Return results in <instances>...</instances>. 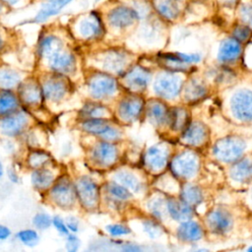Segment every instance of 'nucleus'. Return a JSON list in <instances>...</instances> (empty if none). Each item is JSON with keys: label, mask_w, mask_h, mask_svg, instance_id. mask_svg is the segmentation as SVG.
Here are the masks:
<instances>
[{"label": "nucleus", "mask_w": 252, "mask_h": 252, "mask_svg": "<svg viewBox=\"0 0 252 252\" xmlns=\"http://www.w3.org/2000/svg\"><path fill=\"white\" fill-rule=\"evenodd\" d=\"M248 151V140L238 135L219 139L212 147V156L220 162L231 164L244 157Z\"/></svg>", "instance_id": "f257e3e1"}, {"label": "nucleus", "mask_w": 252, "mask_h": 252, "mask_svg": "<svg viewBox=\"0 0 252 252\" xmlns=\"http://www.w3.org/2000/svg\"><path fill=\"white\" fill-rule=\"evenodd\" d=\"M172 175L182 181H191L200 170V158L192 150H184L176 154L169 162Z\"/></svg>", "instance_id": "f03ea898"}, {"label": "nucleus", "mask_w": 252, "mask_h": 252, "mask_svg": "<svg viewBox=\"0 0 252 252\" xmlns=\"http://www.w3.org/2000/svg\"><path fill=\"white\" fill-rule=\"evenodd\" d=\"M184 82L181 72L164 70L155 78L153 90L158 96L172 100L180 95Z\"/></svg>", "instance_id": "7ed1b4c3"}, {"label": "nucleus", "mask_w": 252, "mask_h": 252, "mask_svg": "<svg viewBox=\"0 0 252 252\" xmlns=\"http://www.w3.org/2000/svg\"><path fill=\"white\" fill-rule=\"evenodd\" d=\"M228 109L231 117L240 123H252V90L236 89L228 99Z\"/></svg>", "instance_id": "20e7f679"}, {"label": "nucleus", "mask_w": 252, "mask_h": 252, "mask_svg": "<svg viewBox=\"0 0 252 252\" xmlns=\"http://www.w3.org/2000/svg\"><path fill=\"white\" fill-rule=\"evenodd\" d=\"M206 228L213 234L222 236L228 234L234 226V217L224 207H215L204 218Z\"/></svg>", "instance_id": "39448f33"}, {"label": "nucleus", "mask_w": 252, "mask_h": 252, "mask_svg": "<svg viewBox=\"0 0 252 252\" xmlns=\"http://www.w3.org/2000/svg\"><path fill=\"white\" fill-rule=\"evenodd\" d=\"M75 190L82 206L88 210L96 208L99 201V188L95 181L89 176H82L77 180Z\"/></svg>", "instance_id": "423d86ee"}, {"label": "nucleus", "mask_w": 252, "mask_h": 252, "mask_svg": "<svg viewBox=\"0 0 252 252\" xmlns=\"http://www.w3.org/2000/svg\"><path fill=\"white\" fill-rule=\"evenodd\" d=\"M209 137V129L203 122L190 121L181 132L180 141L188 147L201 148L207 144Z\"/></svg>", "instance_id": "0eeeda50"}, {"label": "nucleus", "mask_w": 252, "mask_h": 252, "mask_svg": "<svg viewBox=\"0 0 252 252\" xmlns=\"http://www.w3.org/2000/svg\"><path fill=\"white\" fill-rule=\"evenodd\" d=\"M169 149L167 146L158 144L150 147L144 156L145 166L154 173H159L168 164Z\"/></svg>", "instance_id": "6e6552de"}, {"label": "nucleus", "mask_w": 252, "mask_h": 252, "mask_svg": "<svg viewBox=\"0 0 252 252\" xmlns=\"http://www.w3.org/2000/svg\"><path fill=\"white\" fill-rule=\"evenodd\" d=\"M89 90L94 98H104L112 95L117 90V82L107 74L99 73L93 76L89 82Z\"/></svg>", "instance_id": "1a4fd4ad"}, {"label": "nucleus", "mask_w": 252, "mask_h": 252, "mask_svg": "<svg viewBox=\"0 0 252 252\" xmlns=\"http://www.w3.org/2000/svg\"><path fill=\"white\" fill-rule=\"evenodd\" d=\"M229 165L228 177L231 182L238 185L252 183V155L246 154Z\"/></svg>", "instance_id": "9d476101"}, {"label": "nucleus", "mask_w": 252, "mask_h": 252, "mask_svg": "<svg viewBox=\"0 0 252 252\" xmlns=\"http://www.w3.org/2000/svg\"><path fill=\"white\" fill-rule=\"evenodd\" d=\"M50 195L53 201L61 208H70L76 200L75 185L67 179L57 181L50 190Z\"/></svg>", "instance_id": "9b49d317"}, {"label": "nucleus", "mask_w": 252, "mask_h": 252, "mask_svg": "<svg viewBox=\"0 0 252 252\" xmlns=\"http://www.w3.org/2000/svg\"><path fill=\"white\" fill-rule=\"evenodd\" d=\"M144 101L138 95H128L124 97L118 105V115L125 122L137 120L143 112Z\"/></svg>", "instance_id": "f8f14e48"}, {"label": "nucleus", "mask_w": 252, "mask_h": 252, "mask_svg": "<svg viewBox=\"0 0 252 252\" xmlns=\"http://www.w3.org/2000/svg\"><path fill=\"white\" fill-rule=\"evenodd\" d=\"M28 124V117L24 112H11L0 118V132L5 136H17L23 132Z\"/></svg>", "instance_id": "ddd939ff"}, {"label": "nucleus", "mask_w": 252, "mask_h": 252, "mask_svg": "<svg viewBox=\"0 0 252 252\" xmlns=\"http://www.w3.org/2000/svg\"><path fill=\"white\" fill-rule=\"evenodd\" d=\"M152 78L151 72L141 66H135L127 71L123 77L126 87L135 92L145 90Z\"/></svg>", "instance_id": "4468645a"}, {"label": "nucleus", "mask_w": 252, "mask_h": 252, "mask_svg": "<svg viewBox=\"0 0 252 252\" xmlns=\"http://www.w3.org/2000/svg\"><path fill=\"white\" fill-rule=\"evenodd\" d=\"M205 235V228L196 220H188L179 222L176 228V236L182 242L193 243L203 239Z\"/></svg>", "instance_id": "2eb2a0df"}, {"label": "nucleus", "mask_w": 252, "mask_h": 252, "mask_svg": "<svg viewBox=\"0 0 252 252\" xmlns=\"http://www.w3.org/2000/svg\"><path fill=\"white\" fill-rule=\"evenodd\" d=\"M241 53V42L235 38H226L220 42L217 58L221 64L230 65L235 63L240 58Z\"/></svg>", "instance_id": "dca6fc26"}, {"label": "nucleus", "mask_w": 252, "mask_h": 252, "mask_svg": "<svg viewBox=\"0 0 252 252\" xmlns=\"http://www.w3.org/2000/svg\"><path fill=\"white\" fill-rule=\"evenodd\" d=\"M166 212L171 220L178 222L191 220L194 217V208L175 197L166 199Z\"/></svg>", "instance_id": "f3484780"}, {"label": "nucleus", "mask_w": 252, "mask_h": 252, "mask_svg": "<svg viewBox=\"0 0 252 252\" xmlns=\"http://www.w3.org/2000/svg\"><path fill=\"white\" fill-rule=\"evenodd\" d=\"M182 92L187 103H195L207 95L208 87L202 79L192 77L184 82Z\"/></svg>", "instance_id": "a211bd4d"}, {"label": "nucleus", "mask_w": 252, "mask_h": 252, "mask_svg": "<svg viewBox=\"0 0 252 252\" xmlns=\"http://www.w3.org/2000/svg\"><path fill=\"white\" fill-rule=\"evenodd\" d=\"M49 68L59 74H71L75 71L76 61L72 54L60 50L48 58Z\"/></svg>", "instance_id": "6ab92c4d"}, {"label": "nucleus", "mask_w": 252, "mask_h": 252, "mask_svg": "<svg viewBox=\"0 0 252 252\" xmlns=\"http://www.w3.org/2000/svg\"><path fill=\"white\" fill-rule=\"evenodd\" d=\"M93 158L98 164L109 166L116 161L118 158V151L113 144L108 141H103L94 148Z\"/></svg>", "instance_id": "aec40b11"}, {"label": "nucleus", "mask_w": 252, "mask_h": 252, "mask_svg": "<svg viewBox=\"0 0 252 252\" xmlns=\"http://www.w3.org/2000/svg\"><path fill=\"white\" fill-rule=\"evenodd\" d=\"M147 116L149 120L157 127L168 126L169 108L165 103L159 100H153L147 105Z\"/></svg>", "instance_id": "412c9836"}, {"label": "nucleus", "mask_w": 252, "mask_h": 252, "mask_svg": "<svg viewBox=\"0 0 252 252\" xmlns=\"http://www.w3.org/2000/svg\"><path fill=\"white\" fill-rule=\"evenodd\" d=\"M138 19V13L132 8L120 6L114 8L108 15V21L112 27L126 28Z\"/></svg>", "instance_id": "4be33fe9"}, {"label": "nucleus", "mask_w": 252, "mask_h": 252, "mask_svg": "<svg viewBox=\"0 0 252 252\" xmlns=\"http://www.w3.org/2000/svg\"><path fill=\"white\" fill-rule=\"evenodd\" d=\"M179 198L192 208H195L204 202L205 194L199 185L191 181H184L179 189Z\"/></svg>", "instance_id": "5701e85b"}, {"label": "nucleus", "mask_w": 252, "mask_h": 252, "mask_svg": "<svg viewBox=\"0 0 252 252\" xmlns=\"http://www.w3.org/2000/svg\"><path fill=\"white\" fill-rule=\"evenodd\" d=\"M42 94L51 101L61 100L67 93V83L61 78H50L42 85Z\"/></svg>", "instance_id": "b1692460"}, {"label": "nucleus", "mask_w": 252, "mask_h": 252, "mask_svg": "<svg viewBox=\"0 0 252 252\" xmlns=\"http://www.w3.org/2000/svg\"><path fill=\"white\" fill-rule=\"evenodd\" d=\"M189 122V113L184 107L175 106L169 109L168 126L172 131L182 132Z\"/></svg>", "instance_id": "393cba45"}, {"label": "nucleus", "mask_w": 252, "mask_h": 252, "mask_svg": "<svg viewBox=\"0 0 252 252\" xmlns=\"http://www.w3.org/2000/svg\"><path fill=\"white\" fill-rule=\"evenodd\" d=\"M127 64L126 56L118 51H111L105 54L102 60L103 69L112 73H122Z\"/></svg>", "instance_id": "a878e982"}, {"label": "nucleus", "mask_w": 252, "mask_h": 252, "mask_svg": "<svg viewBox=\"0 0 252 252\" xmlns=\"http://www.w3.org/2000/svg\"><path fill=\"white\" fill-rule=\"evenodd\" d=\"M19 94L22 100L27 104H36L39 102L42 94V90L40 88L32 83H25L19 85Z\"/></svg>", "instance_id": "bb28decb"}, {"label": "nucleus", "mask_w": 252, "mask_h": 252, "mask_svg": "<svg viewBox=\"0 0 252 252\" xmlns=\"http://www.w3.org/2000/svg\"><path fill=\"white\" fill-rule=\"evenodd\" d=\"M115 179L131 192L140 193L143 190V182L138 178L137 175L128 170H120L116 172Z\"/></svg>", "instance_id": "cd10ccee"}, {"label": "nucleus", "mask_w": 252, "mask_h": 252, "mask_svg": "<svg viewBox=\"0 0 252 252\" xmlns=\"http://www.w3.org/2000/svg\"><path fill=\"white\" fill-rule=\"evenodd\" d=\"M72 0H49L42 5V8L37 13L35 20L37 22L45 21L49 17H52L58 14L67 4Z\"/></svg>", "instance_id": "c85d7f7f"}, {"label": "nucleus", "mask_w": 252, "mask_h": 252, "mask_svg": "<svg viewBox=\"0 0 252 252\" xmlns=\"http://www.w3.org/2000/svg\"><path fill=\"white\" fill-rule=\"evenodd\" d=\"M110 126L111 125L107 123L106 118H89L84 119L81 123V127L85 132L100 137L106 133Z\"/></svg>", "instance_id": "c756f323"}, {"label": "nucleus", "mask_w": 252, "mask_h": 252, "mask_svg": "<svg viewBox=\"0 0 252 252\" xmlns=\"http://www.w3.org/2000/svg\"><path fill=\"white\" fill-rule=\"evenodd\" d=\"M32 184L38 190H44L51 186L54 181L53 173L46 168H36L32 174Z\"/></svg>", "instance_id": "7c9ffc66"}, {"label": "nucleus", "mask_w": 252, "mask_h": 252, "mask_svg": "<svg viewBox=\"0 0 252 252\" xmlns=\"http://www.w3.org/2000/svg\"><path fill=\"white\" fill-rule=\"evenodd\" d=\"M62 41L55 35H48L44 37L39 44V53L42 57L49 58L53 54L62 50Z\"/></svg>", "instance_id": "2f4dec72"}, {"label": "nucleus", "mask_w": 252, "mask_h": 252, "mask_svg": "<svg viewBox=\"0 0 252 252\" xmlns=\"http://www.w3.org/2000/svg\"><path fill=\"white\" fill-rule=\"evenodd\" d=\"M18 106L19 100L14 94L8 92L7 90L0 93V115L9 114L15 111Z\"/></svg>", "instance_id": "473e14b6"}, {"label": "nucleus", "mask_w": 252, "mask_h": 252, "mask_svg": "<svg viewBox=\"0 0 252 252\" xmlns=\"http://www.w3.org/2000/svg\"><path fill=\"white\" fill-rule=\"evenodd\" d=\"M20 74L10 68L0 69V88L9 90L20 84Z\"/></svg>", "instance_id": "72a5a7b5"}, {"label": "nucleus", "mask_w": 252, "mask_h": 252, "mask_svg": "<svg viewBox=\"0 0 252 252\" xmlns=\"http://www.w3.org/2000/svg\"><path fill=\"white\" fill-rule=\"evenodd\" d=\"M82 115L84 119L89 118H105L107 116V108L100 103L88 102L86 103L82 110Z\"/></svg>", "instance_id": "f704fd0d"}, {"label": "nucleus", "mask_w": 252, "mask_h": 252, "mask_svg": "<svg viewBox=\"0 0 252 252\" xmlns=\"http://www.w3.org/2000/svg\"><path fill=\"white\" fill-rule=\"evenodd\" d=\"M156 6L159 14L168 20H172L178 15V7L174 0H156Z\"/></svg>", "instance_id": "c9c22d12"}, {"label": "nucleus", "mask_w": 252, "mask_h": 252, "mask_svg": "<svg viewBox=\"0 0 252 252\" xmlns=\"http://www.w3.org/2000/svg\"><path fill=\"white\" fill-rule=\"evenodd\" d=\"M106 190L111 197L120 201H126L130 199L132 195L129 189H127L125 186H123L117 181L108 182L106 185Z\"/></svg>", "instance_id": "e433bc0d"}, {"label": "nucleus", "mask_w": 252, "mask_h": 252, "mask_svg": "<svg viewBox=\"0 0 252 252\" xmlns=\"http://www.w3.org/2000/svg\"><path fill=\"white\" fill-rule=\"evenodd\" d=\"M79 32L82 36L87 37V38L94 37L99 34L100 27L96 21L91 20V19H86L80 23Z\"/></svg>", "instance_id": "4c0bfd02"}, {"label": "nucleus", "mask_w": 252, "mask_h": 252, "mask_svg": "<svg viewBox=\"0 0 252 252\" xmlns=\"http://www.w3.org/2000/svg\"><path fill=\"white\" fill-rule=\"evenodd\" d=\"M149 210L157 220H162L167 215L166 212V199L154 198L149 202Z\"/></svg>", "instance_id": "58836bf2"}, {"label": "nucleus", "mask_w": 252, "mask_h": 252, "mask_svg": "<svg viewBox=\"0 0 252 252\" xmlns=\"http://www.w3.org/2000/svg\"><path fill=\"white\" fill-rule=\"evenodd\" d=\"M18 239L27 246H34L39 240L38 233L34 229H23L17 233Z\"/></svg>", "instance_id": "ea45409f"}, {"label": "nucleus", "mask_w": 252, "mask_h": 252, "mask_svg": "<svg viewBox=\"0 0 252 252\" xmlns=\"http://www.w3.org/2000/svg\"><path fill=\"white\" fill-rule=\"evenodd\" d=\"M49 156L44 152H33L29 157V164L33 168H41L48 161Z\"/></svg>", "instance_id": "a19ab883"}, {"label": "nucleus", "mask_w": 252, "mask_h": 252, "mask_svg": "<svg viewBox=\"0 0 252 252\" xmlns=\"http://www.w3.org/2000/svg\"><path fill=\"white\" fill-rule=\"evenodd\" d=\"M143 228H144V231L151 238H158L162 233L161 226L155 220H144L143 221Z\"/></svg>", "instance_id": "79ce46f5"}, {"label": "nucleus", "mask_w": 252, "mask_h": 252, "mask_svg": "<svg viewBox=\"0 0 252 252\" xmlns=\"http://www.w3.org/2000/svg\"><path fill=\"white\" fill-rule=\"evenodd\" d=\"M52 223V219L45 213H37L32 218V224L38 229H47Z\"/></svg>", "instance_id": "37998d69"}, {"label": "nucleus", "mask_w": 252, "mask_h": 252, "mask_svg": "<svg viewBox=\"0 0 252 252\" xmlns=\"http://www.w3.org/2000/svg\"><path fill=\"white\" fill-rule=\"evenodd\" d=\"M232 35H233V38H235L239 42H245L251 36V29L249 28V26H244V25L236 26L232 32Z\"/></svg>", "instance_id": "c03bdc74"}, {"label": "nucleus", "mask_w": 252, "mask_h": 252, "mask_svg": "<svg viewBox=\"0 0 252 252\" xmlns=\"http://www.w3.org/2000/svg\"><path fill=\"white\" fill-rule=\"evenodd\" d=\"M106 231L113 237L116 236H122V235H126L129 234L131 232V229L124 225V224H120V223H112V224H108L105 227Z\"/></svg>", "instance_id": "a18cd8bd"}, {"label": "nucleus", "mask_w": 252, "mask_h": 252, "mask_svg": "<svg viewBox=\"0 0 252 252\" xmlns=\"http://www.w3.org/2000/svg\"><path fill=\"white\" fill-rule=\"evenodd\" d=\"M52 224L55 226L57 231L60 232L61 234H64V235L67 236L70 233V230L68 229V227L66 225V222L62 220V218H60L58 216H55L52 219Z\"/></svg>", "instance_id": "49530a36"}, {"label": "nucleus", "mask_w": 252, "mask_h": 252, "mask_svg": "<svg viewBox=\"0 0 252 252\" xmlns=\"http://www.w3.org/2000/svg\"><path fill=\"white\" fill-rule=\"evenodd\" d=\"M80 246V240L79 238L74 234H68L66 238V249L69 252H75L78 250Z\"/></svg>", "instance_id": "de8ad7c7"}, {"label": "nucleus", "mask_w": 252, "mask_h": 252, "mask_svg": "<svg viewBox=\"0 0 252 252\" xmlns=\"http://www.w3.org/2000/svg\"><path fill=\"white\" fill-rule=\"evenodd\" d=\"M240 14L243 22H245L249 27L252 28V6L244 5L240 9Z\"/></svg>", "instance_id": "09e8293b"}, {"label": "nucleus", "mask_w": 252, "mask_h": 252, "mask_svg": "<svg viewBox=\"0 0 252 252\" xmlns=\"http://www.w3.org/2000/svg\"><path fill=\"white\" fill-rule=\"evenodd\" d=\"M121 137V133H120V131L117 129V128H115V127H113V126H110L109 127V129L106 131V133L101 137L104 141H116V140H118L119 138Z\"/></svg>", "instance_id": "8fccbe9b"}, {"label": "nucleus", "mask_w": 252, "mask_h": 252, "mask_svg": "<svg viewBox=\"0 0 252 252\" xmlns=\"http://www.w3.org/2000/svg\"><path fill=\"white\" fill-rule=\"evenodd\" d=\"M65 222H66V225H67L68 229L71 232H77L79 230V220L75 217H72V216L68 217L66 219Z\"/></svg>", "instance_id": "3c124183"}, {"label": "nucleus", "mask_w": 252, "mask_h": 252, "mask_svg": "<svg viewBox=\"0 0 252 252\" xmlns=\"http://www.w3.org/2000/svg\"><path fill=\"white\" fill-rule=\"evenodd\" d=\"M10 233H11V231L7 226L0 224V241L6 240L10 236Z\"/></svg>", "instance_id": "603ef678"}, {"label": "nucleus", "mask_w": 252, "mask_h": 252, "mask_svg": "<svg viewBox=\"0 0 252 252\" xmlns=\"http://www.w3.org/2000/svg\"><path fill=\"white\" fill-rule=\"evenodd\" d=\"M8 176H9L11 181L18 182V175H17V173L13 169H9L8 170Z\"/></svg>", "instance_id": "864d4df0"}, {"label": "nucleus", "mask_w": 252, "mask_h": 252, "mask_svg": "<svg viewBox=\"0 0 252 252\" xmlns=\"http://www.w3.org/2000/svg\"><path fill=\"white\" fill-rule=\"evenodd\" d=\"M224 4H226V5H232V4H234L237 0H221Z\"/></svg>", "instance_id": "5fc2aeb1"}, {"label": "nucleus", "mask_w": 252, "mask_h": 252, "mask_svg": "<svg viewBox=\"0 0 252 252\" xmlns=\"http://www.w3.org/2000/svg\"><path fill=\"white\" fill-rule=\"evenodd\" d=\"M248 197H249V202H250V204H251V206H252V186H251V188H250V190H249Z\"/></svg>", "instance_id": "6e6d98bb"}, {"label": "nucleus", "mask_w": 252, "mask_h": 252, "mask_svg": "<svg viewBox=\"0 0 252 252\" xmlns=\"http://www.w3.org/2000/svg\"><path fill=\"white\" fill-rule=\"evenodd\" d=\"M5 2H7V3H9V4H15V3H17L19 0H4Z\"/></svg>", "instance_id": "4d7b16f0"}, {"label": "nucleus", "mask_w": 252, "mask_h": 252, "mask_svg": "<svg viewBox=\"0 0 252 252\" xmlns=\"http://www.w3.org/2000/svg\"><path fill=\"white\" fill-rule=\"evenodd\" d=\"M3 175V166H2V163L0 162V178L2 177Z\"/></svg>", "instance_id": "13d9d810"}, {"label": "nucleus", "mask_w": 252, "mask_h": 252, "mask_svg": "<svg viewBox=\"0 0 252 252\" xmlns=\"http://www.w3.org/2000/svg\"><path fill=\"white\" fill-rule=\"evenodd\" d=\"M1 46H2V38L0 36V48H1Z\"/></svg>", "instance_id": "bf43d9fd"}, {"label": "nucleus", "mask_w": 252, "mask_h": 252, "mask_svg": "<svg viewBox=\"0 0 252 252\" xmlns=\"http://www.w3.org/2000/svg\"><path fill=\"white\" fill-rule=\"evenodd\" d=\"M248 251H252V246H250V247L248 248Z\"/></svg>", "instance_id": "052dcab7"}]
</instances>
